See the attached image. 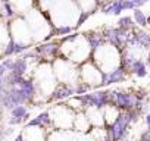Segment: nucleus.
I'll return each mask as SVG.
<instances>
[{
	"mask_svg": "<svg viewBox=\"0 0 150 141\" xmlns=\"http://www.w3.org/2000/svg\"><path fill=\"white\" fill-rule=\"evenodd\" d=\"M60 56L81 65L91 57V49L84 34H69L60 40Z\"/></svg>",
	"mask_w": 150,
	"mask_h": 141,
	"instance_id": "obj_1",
	"label": "nucleus"
},
{
	"mask_svg": "<svg viewBox=\"0 0 150 141\" xmlns=\"http://www.w3.org/2000/svg\"><path fill=\"white\" fill-rule=\"evenodd\" d=\"M103 72H110L121 66V50L112 44H103L96 51L91 53L90 57Z\"/></svg>",
	"mask_w": 150,
	"mask_h": 141,
	"instance_id": "obj_2",
	"label": "nucleus"
},
{
	"mask_svg": "<svg viewBox=\"0 0 150 141\" xmlns=\"http://www.w3.org/2000/svg\"><path fill=\"white\" fill-rule=\"evenodd\" d=\"M33 80L35 81L38 94H44L49 97L57 85V78L54 75V70L50 62H40L37 65L34 74H33Z\"/></svg>",
	"mask_w": 150,
	"mask_h": 141,
	"instance_id": "obj_3",
	"label": "nucleus"
},
{
	"mask_svg": "<svg viewBox=\"0 0 150 141\" xmlns=\"http://www.w3.org/2000/svg\"><path fill=\"white\" fill-rule=\"evenodd\" d=\"M52 66L57 78V82H66L75 85L80 81V65L71 62L69 59L59 56L54 62H52Z\"/></svg>",
	"mask_w": 150,
	"mask_h": 141,
	"instance_id": "obj_4",
	"label": "nucleus"
},
{
	"mask_svg": "<svg viewBox=\"0 0 150 141\" xmlns=\"http://www.w3.org/2000/svg\"><path fill=\"white\" fill-rule=\"evenodd\" d=\"M103 70H100V68L91 60H86L84 63L80 65V81L86 82L87 85L93 87H102V81H103Z\"/></svg>",
	"mask_w": 150,
	"mask_h": 141,
	"instance_id": "obj_5",
	"label": "nucleus"
},
{
	"mask_svg": "<svg viewBox=\"0 0 150 141\" xmlns=\"http://www.w3.org/2000/svg\"><path fill=\"white\" fill-rule=\"evenodd\" d=\"M131 123H132V119H131L129 110H121L118 118L113 121V123L108 126V132L113 138V141H122L127 137V132Z\"/></svg>",
	"mask_w": 150,
	"mask_h": 141,
	"instance_id": "obj_6",
	"label": "nucleus"
},
{
	"mask_svg": "<svg viewBox=\"0 0 150 141\" xmlns=\"http://www.w3.org/2000/svg\"><path fill=\"white\" fill-rule=\"evenodd\" d=\"M40 62H54L60 56V41H43L34 47Z\"/></svg>",
	"mask_w": 150,
	"mask_h": 141,
	"instance_id": "obj_7",
	"label": "nucleus"
},
{
	"mask_svg": "<svg viewBox=\"0 0 150 141\" xmlns=\"http://www.w3.org/2000/svg\"><path fill=\"white\" fill-rule=\"evenodd\" d=\"M128 32L118 28V27H109L103 31V37H105L108 44H112V46L118 47L119 50H122V49H127V35H128Z\"/></svg>",
	"mask_w": 150,
	"mask_h": 141,
	"instance_id": "obj_8",
	"label": "nucleus"
},
{
	"mask_svg": "<svg viewBox=\"0 0 150 141\" xmlns=\"http://www.w3.org/2000/svg\"><path fill=\"white\" fill-rule=\"evenodd\" d=\"M134 9H135V5L132 3V0H115L110 5L102 6V13L119 16L124 11H134Z\"/></svg>",
	"mask_w": 150,
	"mask_h": 141,
	"instance_id": "obj_9",
	"label": "nucleus"
},
{
	"mask_svg": "<svg viewBox=\"0 0 150 141\" xmlns=\"http://www.w3.org/2000/svg\"><path fill=\"white\" fill-rule=\"evenodd\" d=\"M72 96H75V88L72 84L57 82L56 88L53 90V93L49 97V102H62V100L71 99Z\"/></svg>",
	"mask_w": 150,
	"mask_h": 141,
	"instance_id": "obj_10",
	"label": "nucleus"
},
{
	"mask_svg": "<svg viewBox=\"0 0 150 141\" xmlns=\"http://www.w3.org/2000/svg\"><path fill=\"white\" fill-rule=\"evenodd\" d=\"M127 70L119 66L113 70H110V72H105L103 74V81H102V87L105 85H112V84H119V82H124L127 80Z\"/></svg>",
	"mask_w": 150,
	"mask_h": 141,
	"instance_id": "obj_11",
	"label": "nucleus"
},
{
	"mask_svg": "<svg viewBox=\"0 0 150 141\" xmlns=\"http://www.w3.org/2000/svg\"><path fill=\"white\" fill-rule=\"evenodd\" d=\"M9 112H11V119H9L11 125H19V123L28 121V118H30V109L25 104H18Z\"/></svg>",
	"mask_w": 150,
	"mask_h": 141,
	"instance_id": "obj_12",
	"label": "nucleus"
},
{
	"mask_svg": "<svg viewBox=\"0 0 150 141\" xmlns=\"http://www.w3.org/2000/svg\"><path fill=\"white\" fill-rule=\"evenodd\" d=\"M27 128H31V126H35V128H41V129H46L49 126H53V122H52V116H50V112L46 110V112H41L40 115H37L34 119L28 121L25 123Z\"/></svg>",
	"mask_w": 150,
	"mask_h": 141,
	"instance_id": "obj_13",
	"label": "nucleus"
},
{
	"mask_svg": "<svg viewBox=\"0 0 150 141\" xmlns=\"http://www.w3.org/2000/svg\"><path fill=\"white\" fill-rule=\"evenodd\" d=\"M86 35V38H87V41H88V46H90V49H91V53L93 51H96L99 47H102L103 44H106V40H105V37H103V32H94V31H91V32H87V34H84Z\"/></svg>",
	"mask_w": 150,
	"mask_h": 141,
	"instance_id": "obj_14",
	"label": "nucleus"
},
{
	"mask_svg": "<svg viewBox=\"0 0 150 141\" xmlns=\"http://www.w3.org/2000/svg\"><path fill=\"white\" fill-rule=\"evenodd\" d=\"M12 40L11 35V21L0 18V46L5 49V46Z\"/></svg>",
	"mask_w": 150,
	"mask_h": 141,
	"instance_id": "obj_15",
	"label": "nucleus"
},
{
	"mask_svg": "<svg viewBox=\"0 0 150 141\" xmlns=\"http://www.w3.org/2000/svg\"><path fill=\"white\" fill-rule=\"evenodd\" d=\"M129 72L134 74V75L138 77V78H144V77H147L149 72H147V65H146V62H144L143 59H137V60L131 65Z\"/></svg>",
	"mask_w": 150,
	"mask_h": 141,
	"instance_id": "obj_16",
	"label": "nucleus"
},
{
	"mask_svg": "<svg viewBox=\"0 0 150 141\" xmlns=\"http://www.w3.org/2000/svg\"><path fill=\"white\" fill-rule=\"evenodd\" d=\"M74 32V27L72 25H54L53 27V31H52V37H66L69 34Z\"/></svg>",
	"mask_w": 150,
	"mask_h": 141,
	"instance_id": "obj_17",
	"label": "nucleus"
},
{
	"mask_svg": "<svg viewBox=\"0 0 150 141\" xmlns=\"http://www.w3.org/2000/svg\"><path fill=\"white\" fill-rule=\"evenodd\" d=\"M132 19L135 22V25H138L140 28H144L147 25V16L146 13L141 11V8H135L132 11Z\"/></svg>",
	"mask_w": 150,
	"mask_h": 141,
	"instance_id": "obj_18",
	"label": "nucleus"
},
{
	"mask_svg": "<svg viewBox=\"0 0 150 141\" xmlns=\"http://www.w3.org/2000/svg\"><path fill=\"white\" fill-rule=\"evenodd\" d=\"M118 28H121V30L128 32V31L135 30V22H134V19L131 16H121L118 19Z\"/></svg>",
	"mask_w": 150,
	"mask_h": 141,
	"instance_id": "obj_19",
	"label": "nucleus"
},
{
	"mask_svg": "<svg viewBox=\"0 0 150 141\" xmlns=\"http://www.w3.org/2000/svg\"><path fill=\"white\" fill-rule=\"evenodd\" d=\"M91 13H93V12H90V11H83V12L78 15V19H77V24H75V27H81V25L90 18Z\"/></svg>",
	"mask_w": 150,
	"mask_h": 141,
	"instance_id": "obj_20",
	"label": "nucleus"
},
{
	"mask_svg": "<svg viewBox=\"0 0 150 141\" xmlns=\"http://www.w3.org/2000/svg\"><path fill=\"white\" fill-rule=\"evenodd\" d=\"M8 74V70H6V68L2 65V62H0V78H3L5 75Z\"/></svg>",
	"mask_w": 150,
	"mask_h": 141,
	"instance_id": "obj_21",
	"label": "nucleus"
},
{
	"mask_svg": "<svg viewBox=\"0 0 150 141\" xmlns=\"http://www.w3.org/2000/svg\"><path fill=\"white\" fill-rule=\"evenodd\" d=\"M102 141H113V138H112V137L109 135V132L106 131V134H105V137H103V140H102Z\"/></svg>",
	"mask_w": 150,
	"mask_h": 141,
	"instance_id": "obj_22",
	"label": "nucleus"
},
{
	"mask_svg": "<svg viewBox=\"0 0 150 141\" xmlns=\"http://www.w3.org/2000/svg\"><path fill=\"white\" fill-rule=\"evenodd\" d=\"M115 0H102V3H103V6L105 5H110V3H113Z\"/></svg>",
	"mask_w": 150,
	"mask_h": 141,
	"instance_id": "obj_23",
	"label": "nucleus"
},
{
	"mask_svg": "<svg viewBox=\"0 0 150 141\" xmlns=\"http://www.w3.org/2000/svg\"><path fill=\"white\" fill-rule=\"evenodd\" d=\"M15 141H24V135H22V132H21V134L15 138Z\"/></svg>",
	"mask_w": 150,
	"mask_h": 141,
	"instance_id": "obj_24",
	"label": "nucleus"
},
{
	"mask_svg": "<svg viewBox=\"0 0 150 141\" xmlns=\"http://www.w3.org/2000/svg\"><path fill=\"white\" fill-rule=\"evenodd\" d=\"M147 25L150 27V16H147Z\"/></svg>",
	"mask_w": 150,
	"mask_h": 141,
	"instance_id": "obj_25",
	"label": "nucleus"
},
{
	"mask_svg": "<svg viewBox=\"0 0 150 141\" xmlns=\"http://www.w3.org/2000/svg\"><path fill=\"white\" fill-rule=\"evenodd\" d=\"M141 2H143V3L146 5V3H149V2H150V0H141Z\"/></svg>",
	"mask_w": 150,
	"mask_h": 141,
	"instance_id": "obj_26",
	"label": "nucleus"
},
{
	"mask_svg": "<svg viewBox=\"0 0 150 141\" xmlns=\"http://www.w3.org/2000/svg\"><path fill=\"white\" fill-rule=\"evenodd\" d=\"M138 141H146V140H143V138H140V140H138Z\"/></svg>",
	"mask_w": 150,
	"mask_h": 141,
	"instance_id": "obj_27",
	"label": "nucleus"
}]
</instances>
